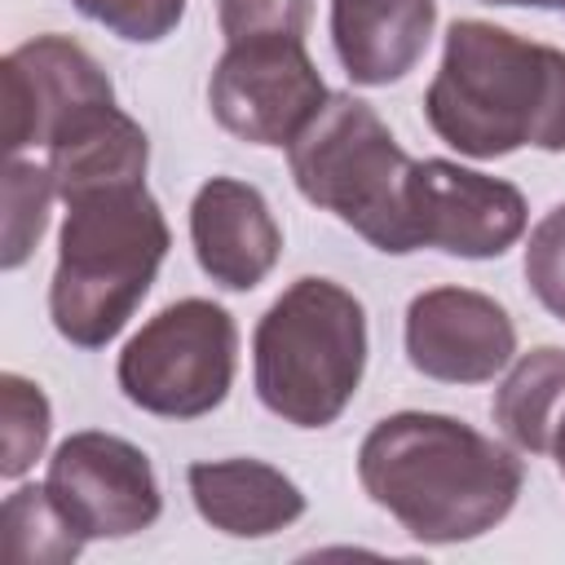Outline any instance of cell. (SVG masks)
Segmentation results:
<instances>
[{
    "label": "cell",
    "instance_id": "obj_18",
    "mask_svg": "<svg viewBox=\"0 0 565 565\" xmlns=\"http://www.w3.org/2000/svg\"><path fill=\"white\" fill-rule=\"evenodd\" d=\"M53 194H57V185H53L49 168L9 154V168H4V252H0L4 269H18L35 252V243L49 225Z\"/></svg>",
    "mask_w": 565,
    "mask_h": 565
},
{
    "label": "cell",
    "instance_id": "obj_1",
    "mask_svg": "<svg viewBox=\"0 0 565 565\" xmlns=\"http://www.w3.org/2000/svg\"><path fill=\"white\" fill-rule=\"evenodd\" d=\"M521 459L455 415L397 411L358 446V481L415 543H468L521 494Z\"/></svg>",
    "mask_w": 565,
    "mask_h": 565
},
{
    "label": "cell",
    "instance_id": "obj_8",
    "mask_svg": "<svg viewBox=\"0 0 565 565\" xmlns=\"http://www.w3.org/2000/svg\"><path fill=\"white\" fill-rule=\"evenodd\" d=\"M530 207L512 181L486 177L455 159H415L402 199L406 252L437 247L463 260L503 256L525 234Z\"/></svg>",
    "mask_w": 565,
    "mask_h": 565
},
{
    "label": "cell",
    "instance_id": "obj_17",
    "mask_svg": "<svg viewBox=\"0 0 565 565\" xmlns=\"http://www.w3.org/2000/svg\"><path fill=\"white\" fill-rule=\"evenodd\" d=\"M4 556L18 565H71L84 539L66 525L44 486H18L0 508Z\"/></svg>",
    "mask_w": 565,
    "mask_h": 565
},
{
    "label": "cell",
    "instance_id": "obj_11",
    "mask_svg": "<svg viewBox=\"0 0 565 565\" xmlns=\"http://www.w3.org/2000/svg\"><path fill=\"white\" fill-rule=\"evenodd\" d=\"M406 358L441 384H486L516 358L508 309L472 287H433L406 305Z\"/></svg>",
    "mask_w": 565,
    "mask_h": 565
},
{
    "label": "cell",
    "instance_id": "obj_10",
    "mask_svg": "<svg viewBox=\"0 0 565 565\" xmlns=\"http://www.w3.org/2000/svg\"><path fill=\"white\" fill-rule=\"evenodd\" d=\"M0 141L9 154L49 150L62 132L102 106H115V84L97 57L71 35H35L0 62Z\"/></svg>",
    "mask_w": 565,
    "mask_h": 565
},
{
    "label": "cell",
    "instance_id": "obj_3",
    "mask_svg": "<svg viewBox=\"0 0 565 565\" xmlns=\"http://www.w3.org/2000/svg\"><path fill=\"white\" fill-rule=\"evenodd\" d=\"M172 247L163 207L137 185H106L66 199V221L57 238V269L49 282V318L75 349L110 344Z\"/></svg>",
    "mask_w": 565,
    "mask_h": 565
},
{
    "label": "cell",
    "instance_id": "obj_19",
    "mask_svg": "<svg viewBox=\"0 0 565 565\" xmlns=\"http://www.w3.org/2000/svg\"><path fill=\"white\" fill-rule=\"evenodd\" d=\"M0 415H4L0 472L9 481H18L40 459V450L49 441V428H53V411H49V397L40 393V384H31L26 375L4 371L0 375Z\"/></svg>",
    "mask_w": 565,
    "mask_h": 565
},
{
    "label": "cell",
    "instance_id": "obj_15",
    "mask_svg": "<svg viewBox=\"0 0 565 565\" xmlns=\"http://www.w3.org/2000/svg\"><path fill=\"white\" fill-rule=\"evenodd\" d=\"M44 154H49L44 168L53 172V185L62 199L106 190V185H137L146 181V168H150L146 128L132 115H124L119 102L79 119Z\"/></svg>",
    "mask_w": 565,
    "mask_h": 565
},
{
    "label": "cell",
    "instance_id": "obj_23",
    "mask_svg": "<svg viewBox=\"0 0 565 565\" xmlns=\"http://www.w3.org/2000/svg\"><path fill=\"white\" fill-rule=\"evenodd\" d=\"M547 455L556 459V468H561V477H565V406H561V415H556V424H552V446H547Z\"/></svg>",
    "mask_w": 565,
    "mask_h": 565
},
{
    "label": "cell",
    "instance_id": "obj_13",
    "mask_svg": "<svg viewBox=\"0 0 565 565\" xmlns=\"http://www.w3.org/2000/svg\"><path fill=\"white\" fill-rule=\"evenodd\" d=\"M437 0H331V44L344 75L384 88L411 75L433 40Z\"/></svg>",
    "mask_w": 565,
    "mask_h": 565
},
{
    "label": "cell",
    "instance_id": "obj_4",
    "mask_svg": "<svg viewBox=\"0 0 565 565\" xmlns=\"http://www.w3.org/2000/svg\"><path fill=\"white\" fill-rule=\"evenodd\" d=\"M366 371V309L331 278H296L256 322L252 380L269 415L327 428L344 415Z\"/></svg>",
    "mask_w": 565,
    "mask_h": 565
},
{
    "label": "cell",
    "instance_id": "obj_22",
    "mask_svg": "<svg viewBox=\"0 0 565 565\" xmlns=\"http://www.w3.org/2000/svg\"><path fill=\"white\" fill-rule=\"evenodd\" d=\"M216 18L230 44L252 35H305L309 0H216Z\"/></svg>",
    "mask_w": 565,
    "mask_h": 565
},
{
    "label": "cell",
    "instance_id": "obj_6",
    "mask_svg": "<svg viewBox=\"0 0 565 565\" xmlns=\"http://www.w3.org/2000/svg\"><path fill=\"white\" fill-rule=\"evenodd\" d=\"M238 327L230 309L203 296H185L159 309L119 353L115 380L124 397L163 419L212 415L234 384Z\"/></svg>",
    "mask_w": 565,
    "mask_h": 565
},
{
    "label": "cell",
    "instance_id": "obj_24",
    "mask_svg": "<svg viewBox=\"0 0 565 565\" xmlns=\"http://www.w3.org/2000/svg\"><path fill=\"white\" fill-rule=\"evenodd\" d=\"M486 4H516V9H565V0H486Z\"/></svg>",
    "mask_w": 565,
    "mask_h": 565
},
{
    "label": "cell",
    "instance_id": "obj_20",
    "mask_svg": "<svg viewBox=\"0 0 565 565\" xmlns=\"http://www.w3.org/2000/svg\"><path fill=\"white\" fill-rule=\"evenodd\" d=\"M71 4L128 44H159L185 18V0H71Z\"/></svg>",
    "mask_w": 565,
    "mask_h": 565
},
{
    "label": "cell",
    "instance_id": "obj_16",
    "mask_svg": "<svg viewBox=\"0 0 565 565\" xmlns=\"http://www.w3.org/2000/svg\"><path fill=\"white\" fill-rule=\"evenodd\" d=\"M565 406V349L543 344L512 362L494 393V424L525 455H547L552 424Z\"/></svg>",
    "mask_w": 565,
    "mask_h": 565
},
{
    "label": "cell",
    "instance_id": "obj_5",
    "mask_svg": "<svg viewBox=\"0 0 565 565\" xmlns=\"http://www.w3.org/2000/svg\"><path fill=\"white\" fill-rule=\"evenodd\" d=\"M296 190L340 216L375 252L406 256L402 199L415 159L397 146L388 124L353 93H331L327 106L287 146Z\"/></svg>",
    "mask_w": 565,
    "mask_h": 565
},
{
    "label": "cell",
    "instance_id": "obj_9",
    "mask_svg": "<svg viewBox=\"0 0 565 565\" xmlns=\"http://www.w3.org/2000/svg\"><path fill=\"white\" fill-rule=\"evenodd\" d=\"M44 490L84 543L132 539L150 530L163 512V490H159L150 455L97 428L71 433L53 450Z\"/></svg>",
    "mask_w": 565,
    "mask_h": 565
},
{
    "label": "cell",
    "instance_id": "obj_7",
    "mask_svg": "<svg viewBox=\"0 0 565 565\" xmlns=\"http://www.w3.org/2000/svg\"><path fill=\"white\" fill-rule=\"evenodd\" d=\"M327 97L331 93L305 49V35L234 40L207 79L216 124L247 146H291Z\"/></svg>",
    "mask_w": 565,
    "mask_h": 565
},
{
    "label": "cell",
    "instance_id": "obj_12",
    "mask_svg": "<svg viewBox=\"0 0 565 565\" xmlns=\"http://www.w3.org/2000/svg\"><path fill=\"white\" fill-rule=\"evenodd\" d=\"M190 243L199 269L225 291H252L282 256V230L265 194L238 177H212L190 203Z\"/></svg>",
    "mask_w": 565,
    "mask_h": 565
},
{
    "label": "cell",
    "instance_id": "obj_14",
    "mask_svg": "<svg viewBox=\"0 0 565 565\" xmlns=\"http://www.w3.org/2000/svg\"><path fill=\"white\" fill-rule=\"evenodd\" d=\"M185 481L194 512L230 539H269L305 516V490L265 459H203Z\"/></svg>",
    "mask_w": 565,
    "mask_h": 565
},
{
    "label": "cell",
    "instance_id": "obj_21",
    "mask_svg": "<svg viewBox=\"0 0 565 565\" xmlns=\"http://www.w3.org/2000/svg\"><path fill=\"white\" fill-rule=\"evenodd\" d=\"M525 282L534 300L565 322V203H556L525 243Z\"/></svg>",
    "mask_w": 565,
    "mask_h": 565
},
{
    "label": "cell",
    "instance_id": "obj_2",
    "mask_svg": "<svg viewBox=\"0 0 565 565\" xmlns=\"http://www.w3.org/2000/svg\"><path fill=\"white\" fill-rule=\"evenodd\" d=\"M428 128L468 159H503L521 146L565 150V53L508 26L459 18L424 93Z\"/></svg>",
    "mask_w": 565,
    "mask_h": 565
}]
</instances>
